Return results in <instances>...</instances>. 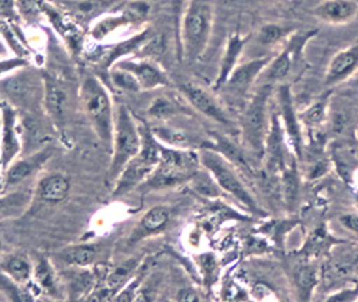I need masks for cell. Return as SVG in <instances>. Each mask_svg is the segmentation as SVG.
I'll use <instances>...</instances> for the list:
<instances>
[{
	"instance_id": "cell-22",
	"label": "cell",
	"mask_w": 358,
	"mask_h": 302,
	"mask_svg": "<svg viewBox=\"0 0 358 302\" xmlns=\"http://www.w3.org/2000/svg\"><path fill=\"white\" fill-rule=\"evenodd\" d=\"M270 59V56H263L250 59L243 64H238L222 88L229 89L232 94L238 96H245L249 92V89L255 85L257 77L262 76Z\"/></svg>"
},
{
	"instance_id": "cell-34",
	"label": "cell",
	"mask_w": 358,
	"mask_h": 302,
	"mask_svg": "<svg viewBox=\"0 0 358 302\" xmlns=\"http://www.w3.org/2000/svg\"><path fill=\"white\" fill-rule=\"evenodd\" d=\"M186 113L189 115V110L185 108L182 102L172 96L159 95L152 99V102L147 108V115L157 120H166L172 116Z\"/></svg>"
},
{
	"instance_id": "cell-16",
	"label": "cell",
	"mask_w": 358,
	"mask_h": 302,
	"mask_svg": "<svg viewBox=\"0 0 358 302\" xmlns=\"http://www.w3.org/2000/svg\"><path fill=\"white\" fill-rule=\"evenodd\" d=\"M113 66L129 71L137 81L140 91H152L172 85L168 74L152 59L130 56L119 60Z\"/></svg>"
},
{
	"instance_id": "cell-14",
	"label": "cell",
	"mask_w": 358,
	"mask_h": 302,
	"mask_svg": "<svg viewBox=\"0 0 358 302\" xmlns=\"http://www.w3.org/2000/svg\"><path fill=\"white\" fill-rule=\"evenodd\" d=\"M179 91L192 109L203 116L224 126L227 130L234 129V123L224 108V105L215 98L214 91H208L197 82H183L179 85Z\"/></svg>"
},
{
	"instance_id": "cell-36",
	"label": "cell",
	"mask_w": 358,
	"mask_h": 302,
	"mask_svg": "<svg viewBox=\"0 0 358 302\" xmlns=\"http://www.w3.org/2000/svg\"><path fill=\"white\" fill-rule=\"evenodd\" d=\"M292 29L285 28L284 25L278 24H264L257 31V42L262 46H274L278 42H284L285 38L291 35Z\"/></svg>"
},
{
	"instance_id": "cell-5",
	"label": "cell",
	"mask_w": 358,
	"mask_h": 302,
	"mask_svg": "<svg viewBox=\"0 0 358 302\" xmlns=\"http://www.w3.org/2000/svg\"><path fill=\"white\" fill-rule=\"evenodd\" d=\"M141 145L138 152L127 162L117 179L112 185V196L119 197L129 194L148 178L159 162L161 143L154 137L151 129L144 122L138 120Z\"/></svg>"
},
{
	"instance_id": "cell-15",
	"label": "cell",
	"mask_w": 358,
	"mask_h": 302,
	"mask_svg": "<svg viewBox=\"0 0 358 302\" xmlns=\"http://www.w3.org/2000/svg\"><path fill=\"white\" fill-rule=\"evenodd\" d=\"M53 147L50 144L42 145L41 148L15 158L4 171H3V183L1 192H7L21 186L24 182L35 176L42 166L52 158Z\"/></svg>"
},
{
	"instance_id": "cell-42",
	"label": "cell",
	"mask_w": 358,
	"mask_h": 302,
	"mask_svg": "<svg viewBox=\"0 0 358 302\" xmlns=\"http://www.w3.org/2000/svg\"><path fill=\"white\" fill-rule=\"evenodd\" d=\"M327 299L329 301H355V299H358V285L354 288L341 289L337 294L327 296Z\"/></svg>"
},
{
	"instance_id": "cell-46",
	"label": "cell",
	"mask_w": 358,
	"mask_h": 302,
	"mask_svg": "<svg viewBox=\"0 0 358 302\" xmlns=\"http://www.w3.org/2000/svg\"><path fill=\"white\" fill-rule=\"evenodd\" d=\"M0 138H1V112H0Z\"/></svg>"
},
{
	"instance_id": "cell-4",
	"label": "cell",
	"mask_w": 358,
	"mask_h": 302,
	"mask_svg": "<svg viewBox=\"0 0 358 302\" xmlns=\"http://www.w3.org/2000/svg\"><path fill=\"white\" fill-rule=\"evenodd\" d=\"M199 158L201 166L207 171L220 190L236 200L238 204H241L249 214L257 217L266 215L262 206L242 180L238 168L234 166L222 154L211 147H203L199 150Z\"/></svg>"
},
{
	"instance_id": "cell-48",
	"label": "cell",
	"mask_w": 358,
	"mask_h": 302,
	"mask_svg": "<svg viewBox=\"0 0 358 302\" xmlns=\"http://www.w3.org/2000/svg\"><path fill=\"white\" fill-rule=\"evenodd\" d=\"M1 249H3V242H1V239H0V254H1Z\"/></svg>"
},
{
	"instance_id": "cell-9",
	"label": "cell",
	"mask_w": 358,
	"mask_h": 302,
	"mask_svg": "<svg viewBox=\"0 0 358 302\" xmlns=\"http://www.w3.org/2000/svg\"><path fill=\"white\" fill-rule=\"evenodd\" d=\"M155 34L151 27H145L138 32L127 36L115 43H99L91 52L85 55L87 63L91 66L88 67L96 76H99L103 81L108 78V73L115 63L124 57L136 56L143 45Z\"/></svg>"
},
{
	"instance_id": "cell-31",
	"label": "cell",
	"mask_w": 358,
	"mask_h": 302,
	"mask_svg": "<svg viewBox=\"0 0 358 302\" xmlns=\"http://www.w3.org/2000/svg\"><path fill=\"white\" fill-rule=\"evenodd\" d=\"M292 281L298 292V298L308 301L319 282L317 268L308 261H301L292 270Z\"/></svg>"
},
{
	"instance_id": "cell-10",
	"label": "cell",
	"mask_w": 358,
	"mask_h": 302,
	"mask_svg": "<svg viewBox=\"0 0 358 302\" xmlns=\"http://www.w3.org/2000/svg\"><path fill=\"white\" fill-rule=\"evenodd\" d=\"M151 15V6L145 0H124V3L116 10L95 21L88 29L90 36L102 42L112 34L126 29L129 27L143 25Z\"/></svg>"
},
{
	"instance_id": "cell-50",
	"label": "cell",
	"mask_w": 358,
	"mask_h": 302,
	"mask_svg": "<svg viewBox=\"0 0 358 302\" xmlns=\"http://www.w3.org/2000/svg\"><path fill=\"white\" fill-rule=\"evenodd\" d=\"M357 261H358V254H357Z\"/></svg>"
},
{
	"instance_id": "cell-39",
	"label": "cell",
	"mask_w": 358,
	"mask_h": 302,
	"mask_svg": "<svg viewBox=\"0 0 358 302\" xmlns=\"http://www.w3.org/2000/svg\"><path fill=\"white\" fill-rule=\"evenodd\" d=\"M171 11H172V21H173V38H175V50L179 43V28L180 20L186 7V0H169Z\"/></svg>"
},
{
	"instance_id": "cell-13",
	"label": "cell",
	"mask_w": 358,
	"mask_h": 302,
	"mask_svg": "<svg viewBox=\"0 0 358 302\" xmlns=\"http://www.w3.org/2000/svg\"><path fill=\"white\" fill-rule=\"evenodd\" d=\"M277 105H278L277 115L281 122L287 144L291 152L295 155V158L301 159L303 157L302 124L294 105L291 87L285 82H281L277 88Z\"/></svg>"
},
{
	"instance_id": "cell-3",
	"label": "cell",
	"mask_w": 358,
	"mask_h": 302,
	"mask_svg": "<svg viewBox=\"0 0 358 302\" xmlns=\"http://www.w3.org/2000/svg\"><path fill=\"white\" fill-rule=\"evenodd\" d=\"M199 151L161 144L159 162L137 190H165L192 180L200 168Z\"/></svg>"
},
{
	"instance_id": "cell-33",
	"label": "cell",
	"mask_w": 358,
	"mask_h": 302,
	"mask_svg": "<svg viewBox=\"0 0 358 302\" xmlns=\"http://www.w3.org/2000/svg\"><path fill=\"white\" fill-rule=\"evenodd\" d=\"M329 95L330 94L322 95L320 98L315 99L310 105H308L301 113H298L302 127L316 131L324 124L329 110Z\"/></svg>"
},
{
	"instance_id": "cell-2",
	"label": "cell",
	"mask_w": 358,
	"mask_h": 302,
	"mask_svg": "<svg viewBox=\"0 0 358 302\" xmlns=\"http://www.w3.org/2000/svg\"><path fill=\"white\" fill-rule=\"evenodd\" d=\"M214 25V6L210 0H189L186 3L180 28L179 43L175 50L179 62H197L206 52Z\"/></svg>"
},
{
	"instance_id": "cell-40",
	"label": "cell",
	"mask_w": 358,
	"mask_h": 302,
	"mask_svg": "<svg viewBox=\"0 0 358 302\" xmlns=\"http://www.w3.org/2000/svg\"><path fill=\"white\" fill-rule=\"evenodd\" d=\"M200 267L203 268V274L206 281H213L211 278H215V270H217V261L214 254L206 253L200 256Z\"/></svg>"
},
{
	"instance_id": "cell-8",
	"label": "cell",
	"mask_w": 358,
	"mask_h": 302,
	"mask_svg": "<svg viewBox=\"0 0 358 302\" xmlns=\"http://www.w3.org/2000/svg\"><path fill=\"white\" fill-rule=\"evenodd\" d=\"M141 145L138 120L124 103L115 106V124L112 140V159L108 169V182L113 185L127 162L138 152Z\"/></svg>"
},
{
	"instance_id": "cell-41",
	"label": "cell",
	"mask_w": 358,
	"mask_h": 302,
	"mask_svg": "<svg viewBox=\"0 0 358 302\" xmlns=\"http://www.w3.org/2000/svg\"><path fill=\"white\" fill-rule=\"evenodd\" d=\"M338 222L340 225L352 232V233H358V214L357 213H344L338 217Z\"/></svg>"
},
{
	"instance_id": "cell-30",
	"label": "cell",
	"mask_w": 358,
	"mask_h": 302,
	"mask_svg": "<svg viewBox=\"0 0 358 302\" xmlns=\"http://www.w3.org/2000/svg\"><path fill=\"white\" fill-rule=\"evenodd\" d=\"M0 271L13 281L25 285L32 280L34 261L24 253H11L0 259Z\"/></svg>"
},
{
	"instance_id": "cell-19",
	"label": "cell",
	"mask_w": 358,
	"mask_h": 302,
	"mask_svg": "<svg viewBox=\"0 0 358 302\" xmlns=\"http://www.w3.org/2000/svg\"><path fill=\"white\" fill-rule=\"evenodd\" d=\"M123 3L124 0H60L57 6L87 31L95 21L116 11Z\"/></svg>"
},
{
	"instance_id": "cell-43",
	"label": "cell",
	"mask_w": 358,
	"mask_h": 302,
	"mask_svg": "<svg viewBox=\"0 0 358 302\" xmlns=\"http://www.w3.org/2000/svg\"><path fill=\"white\" fill-rule=\"evenodd\" d=\"M197 291H194V289H180L179 291V294H178V299H182V301H197V299H201L203 298V295H200V294H196Z\"/></svg>"
},
{
	"instance_id": "cell-38",
	"label": "cell",
	"mask_w": 358,
	"mask_h": 302,
	"mask_svg": "<svg viewBox=\"0 0 358 302\" xmlns=\"http://www.w3.org/2000/svg\"><path fill=\"white\" fill-rule=\"evenodd\" d=\"M29 66V62L25 56H13V57H1L0 59V77H4L18 69H22V67H27Z\"/></svg>"
},
{
	"instance_id": "cell-25",
	"label": "cell",
	"mask_w": 358,
	"mask_h": 302,
	"mask_svg": "<svg viewBox=\"0 0 358 302\" xmlns=\"http://www.w3.org/2000/svg\"><path fill=\"white\" fill-rule=\"evenodd\" d=\"M70 192V179L59 172L43 175L34 186V196L41 201L56 204L63 201Z\"/></svg>"
},
{
	"instance_id": "cell-1",
	"label": "cell",
	"mask_w": 358,
	"mask_h": 302,
	"mask_svg": "<svg viewBox=\"0 0 358 302\" xmlns=\"http://www.w3.org/2000/svg\"><path fill=\"white\" fill-rule=\"evenodd\" d=\"M77 98L96 138L110 152L115 124V105L106 82L90 69L80 74Z\"/></svg>"
},
{
	"instance_id": "cell-21",
	"label": "cell",
	"mask_w": 358,
	"mask_h": 302,
	"mask_svg": "<svg viewBox=\"0 0 358 302\" xmlns=\"http://www.w3.org/2000/svg\"><path fill=\"white\" fill-rule=\"evenodd\" d=\"M358 70V43L338 50L329 62L324 73V87L331 88L347 81Z\"/></svg>"
},
{
	"instance_id": "cell-17",
	"label": "cell",
	"mask_w": 358,
	"mask_h": 302,
	"mask_svg": "<svg viewBox=\"0 0 358 302\" xmlns=\"http://www.w3.org/2000/svg\"><path fill=\"white\" fill-rule=\"evenodd\" d=\"M1 138H0V171L3 172L21 152L18 110L6 101H0Z\"/></svg>"
},
{
	"instance_id": "cell-35",
	"label": "cell",
	"mask_w": 358,
	"mask_h": 302,
	"mask_svg": "<svg viewBox=\"0 0 358 302\" xmlns=\"http://www.w3.org/2000/svg\"><path fill=\"white\" fill-rule=\"evenodd\" d=\"M296 158L291 159L288 162V165L285 166V169L281 172L280 179H281V187H282V193H284V203L287 204L288 208H292L298 193H299V173H298V168H296Z\"/></svg>"
},
{
	"instance_id": "cell-6",
	"label": "cell",
	"mask_w": 358,
	"mask_h": 302,
	"mask_svg": "<svg viewBox=\"0 0 358 302\" xmlns=\"http://www.w3.org/2000/svg\"><path fill=\"white\" fill-rule=\"evenodd\" d=\"M271 85L273 84L264 82L253 92L246 103L239 126L243 145L250 154H253L259 159H263L264 144L270 129L273 112H270Z\"/></svg>"
},
{
	"instance_id": "cell-45",
	"label": "cell",
	"mask_w": 358,
	"mask_h": 302,
	"mask_svg": "<svg viewBox=\"0 0 358 302\" xmlns=\"http://www.w3.org/2000/svg\"><path fill=\"white\" fill-rule=\"evenodd\" d=\"M354 199H355V201H357V204H358V189L354 190Z\"/></svg>"
},
{
	"instance_id": "cell-23",
	"label": "cell",
	"mask_w": 358,
	"mask_h": 302,
	"mask_svg": "<svg viewBox=\"0 0 358 302\" xmlns=\"http://www.w3.org/2000/svg\"><path fill=\"white\" fill-rule=\"evenodd\" d=\"M312 13L324 24L345 25L357 17L358 3L355 0H322Z\"/></svg>"
},
{
	"instance_id": "cell-20",
	"label": "cell",
	"mask_w": 358,
	"mask_h": 302,
	"mask_svg": "<svg viewBox=\"0 0 358 302\" xmlns=\"http://www.w3.org/2000/svg\"><path fill=\"white\" fill-rule=\"evenodd\" d=\"M173 214V208L169 204H155L145 210L143 215L136 221L131 232L127 236V245L133 246L150 236L161 233L168 222L171 221Z\"/></svg>"
},
{
	"instance_id": "cell-37",
	"label": "cell",
	"mask_w": 358,
	"mask_h": 302,
	"mask_svg": "<svg viewBox=\"0 0 358 302\" xmlns=\"http://www.w3.org/2000/svg\"><path fill=\"white\" fill-rule=\"evenodd\" d=\"M43 1L45 0H15L17 14L27 22H35L43 15Z\"/></svg>"
},
{
	"instance_id": "cell-49",
	"label": "cell",
	"mask_w": 358,
	"mask_h": 302,
	"mask_svg": "<svg viewBox=\"0 0 358 302\" xmlns=\"http://www.w3.org/2000/svg\"><path fill=\"white\" fill-rule=\"evenodd\" d=\"M355 134H357V140H358V123H357V130H355Z\"/></svg>"
},
{
	"instance_id": "cell-28",
	"label": "cell",
	"mask_w": 358,
	"mask_h": 302,
	"mask_svg": "<svg viewBox=\"0 0 358 302\" xmlns=\"http://www.w3.org/2000/svg\"><path fill=\"white\" fill-rule=\"evenodd\" d=\"M101 254L99 243H78L67 246L56 253L57 261L69 267L92 266Z\"/></svg>"
},
{
	"instance_id": "cell-47",
	"label": "cell",
	"mask_w": 358,
	"mask_h": 302,
	"mask_svg": "<svg viewBox=\"0 0 358 302\" xmlns=\"http://www.w3.org/2000/svg\"><path fill=\"white\" fill-rule=\"evenodd\" d=\"M256 1H281V0H256Z\"/></svg>"
},
{
	"instance_id": "cell-26",
	"label": "cell",
	"mask_w": 358,
	"mask_h": 302,
	"mask_svg": "<svg viewBox=\"0 0 358 302\" xmlns=\"http://www.w3.org/2000/svg\"><path fill=\"white\" fill-rule=\"evenodd\" d=\"M34 186L15 187L0 193V222L21 217L32 203Z\"/></svg>"
},
{
	"instance_id": "cell-12",
	"label": "cell",
	"mask_w": 358,
	"mask_h": 302,
	"mask_svg": "<svg viewBox=\"0 0 358 302\" xmlns=\"http://www.w3.org/2000/svg\"><path fill=\"white\" fill-rule=\"evenodd\" d=\"M43 78V110L56 130L67 124L71 109V87L63 74L41 70Z\"/></svg>"
},
{
	"instance_id": "cell-7",
	"label": "cell",
	"mask_w": 358,
	"mask_h": 302,
	"mask_svg": "<svg viewBox=\"0 0 358 302\" xmlns=\"http://www.w3.org/2000/svg\"><path fill=\"white\" fill-rule=\"evenodd\" d=\"M0 95L18 112L35 115L43 109V78L41 70L29 66L0 77Z\"/></svg>"
},
{
	"instance_id": "cell-11",
	"label": "cell",
	"mask_w": 358,
	"mask_h": 302,
	"mask_svg": "<svg viewBox=\"0 0 358 302\" xmlns=\"http://www.w3.org/2000/svg\"><path fill=\"white\" fill-rule=\"evenodd\" d=\"M319 34L317 28L292 32L284 42L281 50L270 59L268 64L263 70L262 76L267 84L282 82L296 64L302 60L306 45Z\"/></svg>"
},
{
	"instance_id": "cell-18",
	"label": "cell",
	"mask_w": 358,
	"mask_h": 302,
	"mask_svg": "<svg viewBox=\"0 0 358 302\" xmlns=\"http://www.w3.org/2000/svg\"><path fill=\"white\" fill-rule=\"evenodd\" d=\"M43 15L49 20L56 34L63 39L71 56H80L84 48V32L70 15H67L57 4H52L48 0L42 6Z\"/></svg>"
},
{
	"instance_id": "cell-32",
	"label": "cell",
	"mask_w": 358,
	"mask_h": 302,
	"mask_svg": "<svg viewBox=\"0 0 358 302\" xmlns=\"http://www.w3.org/2000/svg\"><path fill=\"white\" fill-rule=\"evenodd\" d=\"M32 280L36 282V285L39 287V289L42 292H46V294L53 295V296H57V292H59L57 274L55 271L53 264L48 259L39 257L34 263Z\"/></svg>"
},
{
	"instance_id": "cell-29",
	"label": "cell",
	"mask_w": 358,
	"mask_h": 302,
	"mask_svg": "<svg viewBox=\"0 0 358 302\" xmlns=\"http://www.w3.org/2000/svg\"><path fill=\"white\" fill-rule=\"evenodd\" d=\"M151 131L154 134V137L164 145L168 147H173V148H190L194 150V147H199V150L201 147H206L208 144V141H199L196 138V136L178 129V127H171V126H165V124H157L154 127H151Z\"/></svg>"
},
{
	"instance_id": "cell-24",
	"label": "cell",
	"mask_w": 358,
	"mask_h": 302,
	"mask_svg": "<svg viewBox=\"0 0 358 302\" xmlns=\"http://www.w3.org/2000/svg\"><path fill=\"white\" fill-rule=\"evenodd\" d=\"M249 41V35H241L239 32H234L229 35L225 43V50L218 64V73L215 76V81L213 84V91H220L228 81L229 76L238 66L239 57L245 49V45Z\"/></svg>"
},
{
	"instance_id": "cell-27",
	"label": "cell",
	"mask_w": 358,
	"mask_h": 302,
	"mask_svg": "<svg viewBox=\"0 0 358 302\" xmlns=\"http://www.w3.org/2000/svg\"><path fill=\"white\" fill-rule=\"evenodd\" d=\"M141 264V257H127L109 268L103 277V292L109 294V298L113 296L138 273Z\"/></svg>"
},
{
	"instance_id": "cell-44",
	"label": "cell",
	"mask_w": 358,
	"mask_h": 302,
	"mask_svg": "<svg viewBox=\"0 0 358 302\" xmlns=\"http://www.w3.org/2000/svg\"><path fill=\"white\" fill-rule=\"evenodd\" d=\"M8 55V48H7V43L4 42V39L0 36V59L1 57H6Z\"/></svg>"
}]
</instances>
